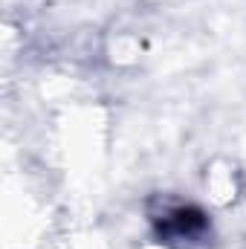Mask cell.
Wrapping results in <instances>:
<instances>
[{"label":"cell","instance_id":"obj_1","mask_svg":"<svg viewBox=\"0 0 246 249\" xmlns=\"http://www.w3.org/2000/svg\"><path fill=\"white\" fill-rule=\"evenodd\" d=\"M206 226V217H203V212L200 209H174L171 214H168V220H165V232L168 235H177V238H191V235H197L200 229Z\"/></svg>","mask_w":246,"mask_h":249}]
</instances>
